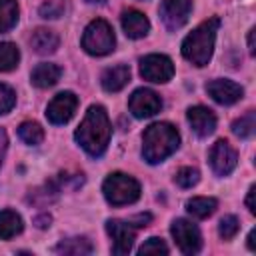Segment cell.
<instances>
[{
    "instance_id": "obj_1",
    "label": "cell",
    "mask_w": 256,
    "mask_h": 256,
    "mask_svg": "<svg viewBox=\"0 0 256 256\" xmlns=\"http://www.w3.org/2000/svg\"><path fill=\"white\" fill-rule=\"evenodd\" d=\"M110 136H112V126H110V120H108V114L102 106L94 104L88 108L86 116L82 118L74 138L76 142L90 154V156H102L108 148V142H110Z\"/></svg>"
},
{
    "instance_id": "obj_2",
    "label": "cell",
    "mask_w": 256,
    "mask_h": 256,
    "mask_svg": "<svg viewBox=\"0 0 256 256\" xmlns=\"http://www.w3.org/2000/svg\"><path fill=\"white\" fill-rule=\"evenodd\" d=\"M180 144L178 130L168 122H154L144 130L142 136V156L150 164H158L166 160L172 152H176Z\"/></svg>"
},
{
    "instance_id": "obj_3",
    "label": "cell",
    "mask_w": 256,
    "mask_h": 256,
    "mask_svg": "<svg viewBox=\"0 0 256 256\" xmlns=\"http://www.w3.org/2000/svg\"><path fill=\"white\" fill-rule=\"evenodd\" d=\"M218 26H220L218 18H208L200 26H196L182 42V56L194 66H206L214 52Z\"/></svg>"
},
{
    "instance_id": "obj_4",
    "label": "cell",
    "mask_w": 256,
    "mask_h": 256,
    "mask_svg": "<svg viewBox=\"0 0 256 256\" xmlns=\"http://www.w3.org/2000/svg\"><path fill=\"white\" fill-rule=\"evenodd\" d=\"M102 192L112 206H124L140 198V184L124 172H114L104 180Z\"/></svg>"
},
{
    "instance_id": "obj_5",
    "label": "cell",
    "mask_w": 256,
    "mask_h": 256,
    "mask_svg": "<svg viewBox=\"0 0 256 256\" xmlns=\"http://www.w3.org/2000/svg\"><path fill=\"white\" fill-rule=\"evenodd\" d=\"M114 44H116L114 30L106 20L96 18L86 26L84 36H82V48L88 54H92V56L110 54L114 50Z\"/></svg>"
},
{
    "instance_id": "obj_6",
    "label": "cell",
    "mask_w": 256,
    "mask_h": 256,
    "mask_svg": "<svg viewBox=\"0 0 256 256\" xmlns=\"http://www.w3.org/2000/svg\"><path fill=\"white\" fill-rule=\"evenodd\" d=\"M140 74L144 80L162 84L174 76V64L164 54H148L140 60Z\"/></svg>"
},
{
    "instance_id": "obj_7",
    "label": "cell",
    "mask_w": 256,
    "mask_h": 256,
    "mask_svg": "<svg viewBox=\"0 0 256 256\" xmlns=\"http://www.w3.org/2000/svg\"><path fill=\"white\" fill-rule=\"evenodd\" d=\"M178 248L184 252V254H196L200 248H202V236H200V230L196 228V224H192L190 220H184V218H178L172 222V228H170Z\"/></svg>"
},
{
    "instance_id": "obj_8",
    "label": "cell",
    "mask_w": 256,
    "mask_h": 256,
    "mask_svg": "<svg viewBox=\"0 0 256 256\" xmlns=\"http://www.w3.org/2000/svg\"><path fill=\"white\" fill-rule=\"evenodd\" d=\"M106 232L112 238V252L122 256L132 250L136 228L128 220H108L106 222Z\"/></svg>"
},
{
    "instance_id": "obj_9",
    "label": "cell",
    "mask_w": 256,
    "mask_h": 256,
    "mask_svg": "<svg viewBox=\"0 0 256 256\" xmlns=\"http://www.w3.org/2000/svg\"><path fill=\"white\" fill-rule=\"evenodd\" d=\"M128 108L136 118H150L160 112L162 100L160 96L150 88H138L128 100Z\"/></svg>"
},
{
    "instance_id": "obj_10",
    "label": "cell",
    "mask_w": 256,
    "mask_h": 256,
    "mask_svg": "<svg viewBox=\"0 0 256 256\" xmlns=\"http://www.w3.org/2000/svg\"><path fill=\"white\" fill-rule=\"evenodd\" d=\"M76 106H78V98L74 92H60L50 100L46 108V118L50 124H66L74 116Z\"/></svg>"
},
{
    "instance_id": "obj_11",
    "label": "cell",
    "mask_w": 256,
    "mask_h": 256,
    "mask_svg": "<svg viewBox=\"0 0 256 256\" xmlns=\"http://www.w3.org/2000/svg\"><path fill=\"white\" fill-rule=\"evenodd\" d=\"M192 10V0H162L160 4V18L168 30L182 28Z\"/></svg>"
},
{
    "instance_id": "obj_12",
    "label": "cell",
    "mask_w": 256,
    "mask_h": 256,
    "mask_svg": "<svg viewBox=\"0 0 256 256\" xmlns=\"http://www.w3.org/2000/svg\"><path fill=\"white\" fill-rule=\"evenodd\" d=\"M208 160H210V166H212L214 174H218V176H226V174H230V172L236 168L238 156H236V150L230 146V142H226V140H218V142L210 148Z\"/></svg>"
},
{
    "instance_id": "obj_13",
    "label": "cell",
    "mask_w": 256,
    "mask_h": 256,
    "mask_svg": "<svg viewBox=\"0 0 256 256\" xmlns=\"http://www.w3.org/2000/svg\"><path fill=\"white\" fill-rule=\"evenodd\" d=\"M206 92L212 96V100H216L218 104H234L242 98L244 90L240 84L232 82V80H226V78H218V80H212L206 84Z\"/></svg>"
},
{
    "instance_id": "obj_14",
    "label": "cell",
    "mask_w": 256,
    "mask_h": 256,
    "mask_svg": "<svg viewBox=\"0 0 256 256\" xmlns=\"http://www.w3.org/2000/svg\"><path fill=\"white\" fill-rule=\"evenodd\" d=\"M188 122L192 126V130L204 138V136H210L214 130H216V116L210 108L206 106H190L188 108Z\"/></svg>"
},
{
    "instance_id": "obj_15",
    "label": "cell",
    "mask_w": 256,
    "mask_h": 256,
    "mask_svg": "<svg viewBox=\"0 0 256 256\" xmlns=\"http://www.w3.org/2000/svg\"><path fill=\"white\" fill-rule=\"evenodd\" d=\"M122 28L128 38H144L150 30L148 18L138 10H124L122 12Z\"/></svg>"
},
{
    "instance_id": "obj_16",
    "label": "cell",
    "mask_w": 256,
    "mask_h": 256,
    "mask_svg": "<svg viewBox=\"0 0 256 256\" xmlns=\"http://www.w3.org/2000/svg\"><path fill=\"white\" fill-rule=\"evenodd\" d=\"M130 80V68L124 66V64H118V66H112V68H106L102 72V88L106 92H118L122 90Z\"/></svg>"
},
{
    "instance_id": "obj_17",
    "label": "cell",
    "mask_w": 256,
    "mask_h": 256,
    "mask_svg": "<svg viewBox=\"0 0 256 256\" xmlns=\"http://www.w3.org/2000/svg\"><path fill=\"white\" fill-rule=\"evenodd\" d=\"M58 44H60L58 34L48 28H36L30 36V46L36 54H52L56 52Z\"/></svg>"
},
{
    "instance_id": "obj_18",
    "label": "cell",
    "mask_w": 256,
    "mask_h": 256,
    "mask_svg": "<svg viewBox=\"0 0 256 256\" xmlns=\"http://www.w3.org/2000/svg\"><path fill=\"white\" fill-rule=\"evenodd\" d=\"M60 76H62L60 66L50 64V62H42V64H38V66L32 70L30 80H32V84L38 86V88H50V86H54V84L60 80Z\"/></svg>"
},
{
    "instance_id": "obj_19",
    "label": "cell",
    "mask_w": 256,
    "mask_h": 256,
    "mask_svg": "<svg viewBox=\"0 0 256 256\" xmlns=\"http://www.w3.org/2000/svg\"><path fill=\"white\" fill-rule=\"evenodd\" d=\"M24 228L20 214L14 210H0V240H10Z\"/></svg>"
},
{
    "instance_id": "obj_20",
    "label": "cell",
    "mask_w": 256,
    "mask_h": 256,
    "mask_svg": "<svg viewBox=\"0 0 256 256\" xmlns=\"http://www.w3.org/2000/svg\"><path fill=\"white\" fill-rule=\"evenodd\" d=\"M58 254H68V256H82V254H92V244L88 238H82V236H76V238H66L62 240L56 248H54Z\"/></svg>"
},
{
    "instance_id": "obj_21",
    "label": "cell",
    "mask_w": 256,
    "mask_h": 256,
    "mask_svg": "<svg viewBox=\"0 0 256 256\" xmlns=\"http://www.w3.org/2000/svg\"><path fill=\"white\" fill-rule=\"evenodd\" d=\"M216 208H218V200L208 198V196H196V198H190L186 202V210L194 218H208V216L214 214Z\"/></svg>"
},
{
    "instance_id": "obj_22",
    "label": "cell",
    "mask_w": 256,
    "mask_h": 256,
    "mask_svg": "<svg viewBox=\"0 0 256 256\" xmlns=\"http://www.w3.org/2000/svg\"><path fill=\"white\" fill-rule=\"evenodd\" d=\"M18 22L16 0H0V32H8Z\"/></svg>"
},
{
    "instance_id": "obj_23",
    "label": "cell",
    "mask_w": 256,
    "mask_h": 256,
    "mask_svg": "<svg viewBox=\"0 0 256 256\" xmlns=\"http://www.w3.org/2000/svg\"><path fill=\"white\" fill-rule=\"evenodd\" d=\"M20 52L12 42H0V72L14 70L18 66Z\"/></svg>"
},
{
    "instance_id": "obj_24",
    "label": "cell",
    "mask_w": 256,
    "mask_h": 256,
    "mask_svg": "<svg viewBox=\"0 0 256 256\" xmlns=\"http://www.w3.org/2000/svg\"><path fill=\"white\" fill-rule=\"evenodd\" d=\"M256 130V114L254 110H248L244 116H240L238 120L232 122V132L238 138H250Z\"/></svg>"
},
{
    "instance_id": "obj_25",
    "label": "cell",
    "mask_w": 256,
    "mask_h": 256,
    "mask_svg": "<svg viewBox=\"0 0 256 256\" xmlns=\"http://www.w3.org/2000/svg\"><path fill=\"white\" fill-rule=\"evenodd\" d=\"M18 136L22 142L30 144V146H36L44 140V130L40 128L38 122H22L18 126Z\"/></svg>"
},
{
    "instance_id": "obj_26",
    "label": "cell",
    "mask_w": 256,
    "mask_h": 256,
    "mask_svg": "<svg viewBox=\"0 0 256 256\" xmlns=\"http://www.w3.org/2000/svg\"><path fill=\"white\" fill-rule=\"evenodd\" d=\"M198 180H200V172L192 166H184L174 174V182L180 188H192V186L198 184Z\"/></svg>"
},
{
    "instance_id": "obj_27",
    "label": "cell",
    "mask_w": 256,
    "mask_h": 256,
    "mask_svg": "<svg viewBox=\"0 0 256 256\" xmlns=\"http://www.w3.org/2000/svg\"><path fill=\"white\" fill-rule=\"evenodd\" d=\"M238 230H240V222H238V218H236V216L228 214V216H224V218L220 220L218 232H220V236H222L224 240L234 238V236L238 234Z\"/></svg>"
},
{
    "instance_id": "obj_28",
    "label": "cell",
    "mask_w": 256,
    "mask_h": 256,
    "mask_svg": "<svg viewBox=\"0 0 256 256\" xmlns=\"http://www.w3.org/2000/svg\"><path fill=\"white\" fill-rule=\"evenodd\" d=\"M66 10V4L62 0H48L46 4L40 6V16L42 18H60Z\"/></svg>"
},
{
    "instance_id": "obj_29",
    "label": "cell",
    "mask_w": 256,
    "mask_h": 256,
    "mask_svg": "<svg viewBox=\"0 0 256 256\" xmlns=\"http://www.w3.org/2000/svg\"><path fill=\"white\" fill-rule=\"evenodd\" d=\"M138 254H168V246L162 242V238H148L138 248Z\"/></svg>"
},
{
    "instance_id": "obj_30",
    "label": "cell",
    "mask_w": 256,
    "mask_h": 256,
    "mask_svg": "<svg viewBox=\"0 0 256 256\" xmlns=\"http://www.w3.org/2000/svg\"><path fill=\"white\" fill-rule=\"evenodd\" d=\"M16 104V94L10 86L6 84H0V114H6L14 108Z\"/></svg>"
},
{
    "instance_id": "obj_31",
    "label": "cell",
    "mask_w": 256,
    "mask_h": 256,
    "mask_svg": "<svg viewBox=\"0 0 256 256\" xmlns=\"http://www.w3.org/2000/svg\"><path fill=\"white\" fill-rule=\"evenodd\" d=\"M150 220H152V214H148V212H144V214H136V216L128 218V222H130L134 228H142V226H148V224H150Z\"/></svg>"
},
{
    "instance_id": "obj_32",
    "label": "cell",
    "mask_w": 256,
    "mask_h": 256,
    "mask_svg": "<svg viewBox=\"0 0 256 256\" xmlns=\"http://www.w3.org/2000/svg\"><path fill=\"white\" fill-rule=\"evenodd\" d=\"M254 194H256V186H250L248 196H246V206H248V210H250L252 214L256 212V206H254Z\"/></svg>"
},
{
    "instance_id": "obj_33",
    "label": "cell",
    "mask_w": 256,
    "mask_h": 256,
    "mask_svg": "<svg viewBox=\"0 0 256 256\" xmlns=\"http://www.w3.org/2000/svg\"><path fill=\"white\" fill-rule=\"evenodd\" d=\"M6 148H8V138H6V132L0 130V164H2V158L6 154Z\"/></svg>"
},
{
    "instance_id": "obj_34",
    "label": "cell",
    "mask_w": 256,
    "mask_h": 256,
    "mask_svg": "<svg viewBox=\"0 0 256 256\" xmlns=\"http://www.w3.org/2000/svg\"><path fill=\"white\" fill-rule=\"evenodd\" d=\"M254 34H256V30L252 28V30H250V34H248V50H250V54H254V52H256V48H254Z\"/></svg>"
},
{
    "instance_id": "obj_35",
    "label": "cell",
    "mask_w": 256,
    "mask_h": 256,
    "mask_svg": "<svg viewBox=\"0 0 256 256\" xmlns=\"http://www.w3.org/2000/svg\"><path fill=\"white\" fill-rule=\"evenodd\" d=\"M254 238H256V230H252V232L248 234V248H250V250H254V248H256V244H254Z\"/></svg>"
},
{
    "instance_id": "obj_36",
    "label": "cell",
    "mask_w": 256,
    "mask_h": 256,
    "mask_svg": "<svg viewBox=\"0 0 256 256\" xmlns=\"http://www.w3.org/2000/svg\"><path fill=\"white\" fill-rule=\"evenodd\" d=\"M88 2H104V0H88Z\"/></svg>"
}]
</instances>
